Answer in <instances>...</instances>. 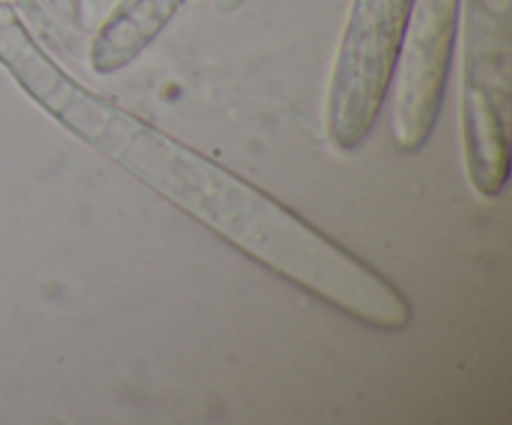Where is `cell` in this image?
Masks as SVG:
<instances>
[{"mask_svg":"<svg viewBox=\"0 0 512 425\" xmlns=\"http://www.w3.org/2000/svg\"><path fill=\"white\" fill-rule=\"evenodd\" d=\"M0 63L68 133L278 278L368 328L398 333L413 305L398 285L263 188L65 73L0 10Z\"/></svg>","mask_w":512,"mask_h":425,"instance_id":"1","label":"cell"}]
</instances>
